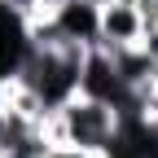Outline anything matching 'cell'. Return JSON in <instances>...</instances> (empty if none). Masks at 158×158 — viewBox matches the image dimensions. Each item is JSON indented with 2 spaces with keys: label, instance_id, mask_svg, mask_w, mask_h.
Listing matches in <instances>:
<instances>
[{
  "label": "cell",
  "instance_id": "obj_1",
  "mask_svg": "<svg viewBox=\"0 0 158 158\" xmlns=\"http://www.w3.org/2000/svg\"><path fill=\"white\" fill-rule=\"evenodd\" d=\"M123 118L110 101L101 97H88V92H75L66 106H57L48 118H44V136L57 145V141H70V145H84V149H97L106 154L114 145Z\"/></svg>",
  "mask_w": 158,
  "mask_h": 158
},
{
  "label": "cell",
  "instance_id": "obj_2",
  "mask_svg": "<svg viewBox=\"0 0 158 158\" xmlns=\"http://www.w3.org/2000/svg\"><path fill=\"white\" fill-rule=\"evenodd\" d=\"M145 40V22H141V9L136 0H110L101 5V27H97V48H136Z\"/></svg>",
  "mask_w": 158,
  "mask_h": 158
},
{
  "label": "cell",
  "instance_id": "obj_3",
  "mask_svg": "<svg viewBox=\"0 0 158 158\" xmlns=\"http://www.w3.org/2000/svg\"><path fill=\"white\" fill-rule=\"evenodd\" d=\"M53 22H57V31H62V40H75V44L97 48L101 5H92V0H62V5H53Z\"/></svg>",
  "mask_w": 158,
  "mask_h": 158
},
{
  "label": "cell",
  "instance_id": "obj_4",
  "mask_svg": "<svg viewBox=\"0 0 158 158\" xmlns=\"http://www.w3.org/2000/svg\"><path fill=\"white\" fill-rule=\"evenodd\" d=\"M5 5L22 18V22H35V18H44V13H53V0H5Z\"/></svg>",
  "mask_w": 158,
  "mask_h": 158
},
{
  "label": "cell",
  "instance_id": "obj_5",
  "mask_svg": "<svg viewBox=\"0 0 158 158\" xmlns=\"http://www.w3.org/2000/svg\"><path fill=\"white\" fill-rule=\"evenodd\" d=\"M44 158H106V154H97V149H84V145H70V141H57L48 145Z\"/></svg>",
  "mask_w": 158,
  "mask_h": 158
},
{
  "label": "cell",
  "instance_id": "obj_6",
  "mask_svg": "<svg viewBox=\"0 0 158 158\" xmlns=\"http://www.w3.org/2000/svg\"><path fill=\"white\" fill-rule=\"evenodd\" d=\"M136 9H141L145 31H149V27H158V0H136Z\"/></svg>",
  "mask_w": 158,
  "mask_h": 158
},
{
  "label": "cell",
  "instance_id": "obj_7",
  "mask_svg": "<svg viewBox=\"0 0 158 158\" xmlns=\"http://www.w3.org/2000/svg\"><path fill=\"white\" fill-rule=\"evenodd\" d=\"M0 158H40L35 149H0Z\"/></svg>",
  "mask_w": 158,
  "mask_h": 158
},
{
  "label": "cell",
  "instance_id": "obj_8",
  "mask_svg": "<svg viewBox=\"0 0 158 158\" xmlns=\"http://www.w3.org/2000/svg\"><path fill=\"white\" fill-rule=\"evenodd\" d=\"M149 92L158 97V62H154V70H149Z\"/></svg>",
  "mask_w": 158,
  "mask_h": 158
},
{
  "label": "cell",
  "instance_id": "obj_9",
  "mask_svg": "<svg viewBox=\"0 0 158 158\" xmlns=\"http://www.w3.org/2000/svg\"><path fill=\"white\" fill-rule=\"evenodd\" d=\"M53 5H62V0H53Z\"/></svg>",
  "mask_w": 158,
  "mask_h": 158
}]
</instances>
